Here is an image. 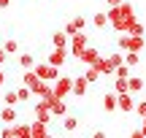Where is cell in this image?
I'll list each match as a JSON object with an SVG mask.
<instances>
[{
    "instance_id": "1",
    "label": "cell",
    "mask_w": 146,
    "mask_h": 138,
    "mask_svg": "<svg viewBox=\"0 0 146 138\" xmlns=\"http://www.w3.org/2000/svg\"><path fill=\"white\" fill-rule=\"evenodd\" d=\"M106 14H108V25L114 27V30H119V33H127L130 25L135 22V8H133L130 3L114 5V8H108Z\"/></svg>"
},
{
    "instance_id": "2",
    "label": "cell",
    "mask_w": 146,
    "mask_h": 138,
    "mask_svg": "<svg viewBox=\"0 0 146 138\" xmlns=\"http://www.w3.org/2000/svg\"><path fill=\"white\" fill-rule=\"evenodd\" d=\"M33 70H35V76L38 79H43V81H49V84H52V81H57L60 76V68H54V65H49V62H35L33 65Z\"/></svg>"
},
{
    "instance_id": "3",
    "label": "cell",
    "mask_w": 146,
    "mask_h": 138,
    "mask_svg": "<svg viewBox=\"0 0 146 138\" xmlns=\"http://www.w3.org/2000/svg\"><path fill=\"white\" fill-rule=\"evenodd\" d=\"M89 46V38H87V33H76V35H70V43H68V49H70V57H78V54L84 52V49Z\"/></svg>"
},
{
    "instance_id": "4",
    "label": "cell",
    "mask_w": 146,
    "mask_h": 138,
    "mask_svg": "<svg viewBox=\"0 0 146 138\" xmlns=\"http://www.w3.org/2000/svg\"><path fill=\"white\" fill-rule=\"evenodd\" d=\"M52 90H54L57 98H68L70 90H73V79H70V76H60L57 81H52Z\"/></svg>"
},
{
    "instance_id": "5",
    "label": "cell",
    "mask_w": 146,
    "mask_h": 138,
    "mask_svg": "<svg viewBox=\"0 0 146 138\" xmlns=\"http://www.w3.org/2000/svg\"><path fill=\"white\" fill-rule=\"evenodd\" d=\"M68 57H70V49H54V46H52V52H49V60H46V62L54 65V68H62V65L68 62Z\"/></svg>"
},
{
    "instance_id": "6",
    "label": "cell",
    "mask_w": 146,
    "mask_h": 138,
    "mask_svg": "<svg viewBox=\"0 0 146 138\" xmlns=\"http://www.w3.org/2000/svg\"><path fill=\"white\" fill-rule=\"evenodd\" d=\"M116 108H119L122 114H133V111H135V100H133V92L116 95Z\"/></svg>"
},
{
    "instance_id": "7",
    "label": "cell",
    "mask_w": 146,
    "mask_h": 138,
    "mask_svg": "<svg viewBox=\"0 0 146 138\" xmlns=\"http://www.w3.org/2000/svg\"><path fill=\"white\" fill-rule=\"evenodd\" d=\"M33 111H35V119H38V122H43V125L52 122V108H49L46 103L41 100V98H38V103L33 106Z\"/></svg>"
},
{
    "instance_id": "8",
    "label": "cell",
    "mask_w": 146,
    "mask_h": 138,
    "mask_svg": "<svg viewBox=\"0 0 146 138\" xmlns=\"http://www.w3.org/2000/svg\"><path fill=\"white\" fill-rule=\"evenodd\" d=\"M84 27H87V19H84V16H73L62 30H65V35H76V33H81Z\"/></svg>"
},
{
    "instance_id": "9",
    "label": "cell",
    "mask_w": 146,
    "mask_h": 138,
    "mask_svg": "<svg viewBox=\"0 0 146 138\" xmlns=\"http://www.w3.org/2000/svg\"><path fill=\"white\" fill-rule=\"evenodd\" d=\"M87 90H89V81L84 79V73H81V76H76V79H73V90H70V95L84 98V95H87Z\"/></svg>"
},
{
    "instance_id": "10",
    "label": "cell",
    "mask_w": 146,
    "mask_h": 138,
    "mask_svg": "<svg viewBox=\"0 0 146 138\" xmlns=\"http://www.w3.org/2000/svg\"><path fill=\"white\" fill-rule=\"evenodd\" d=\"M16 119H19V114H16L14 106H3V108H0V122H3V125H14Z\"/></svg>"
},
{
    "instance_id": "11",
    "label": "cell",
    "mask_w": 146,
    "mask_h": 138,
    "mask_svg": "<svg viewBox=\"0 0 146 138\" xmlns=\"http://www.w3.org/2000/svg\"><path fill=\"white\" fill-rule=\"evenodd\" d=\"M98 57H100V52H98V49H92V46H87V49H84V52L78 54L76 60H81L84 65H95V60H98Z\"/></svg>"
},
{
    "instance_id": "12",
    "label": "cell",
    "mask_w": 146,
    "mask_h": 138,
    "mask_svg": "<svg viewBox=\"0 0 146 138\" xmlns=\"http://www.w3.org/2000/svg\"><path fill=\"white\" fill-rule=\"evenodd\" d=\"M30 127H33V138H54L52 133H49V125L38 122V119H35V122L30 125Z\"/></svg>"
},
{
    "instance_id": "13",
    "label": "cell",
    "mask_w": 146,
    "mask_h": 138,
    "mask_svg": "<svg viewBox=\"0 0 146 138\" xmlns=\"http://www.w3.org/2000/svg\"><path fill=\"white\" fill-rule=\"evenodd\" d=\"M95 68L100 70V76H111V73H114V65H111L108 57H98V60H95Z\"/></svg>"
},
{
    "instance_id": "14",
    "label": "cell",
    "mask_w": 146,
    "mask_h": 138,
    "mask_svg": "<svg viewBox=\"0 0 146 138\" xmlns=\"http://www.w3.org/2000/svg\"><path fill=\"white\" fill-rule=\"evenodd\" d=\"M103 111H106V114H114V111H116V92H114V90L103 95Z\"/></svg>"
},
{
    "instance_id": "15",
    "label": "cell",
    "mask_w": 146,
    "mask_h": 138,
    "mask_svg": "<svg viewBox=\"0 0 146 138\" xmlns=\"http://www.w3.org/2000/svg\"><path fill=\"white\" fill-rule=\"evenodd\" d=\"M68 43H70V35H65V30H60V33L52 35V46L54 49H68Z\"/></svg>"
},
{
    "instance_id": "16",
    "label": "cell",
    "mask_w": 146,
    "mask_h": 138,
    "mask_svg": "<svg viewBox=\"0 0 146 138\" xmlns=\"http://www.w3.org/2000/svg\"><path fill=\"white\" fill-rule=\"evenodd\" d=\"M16 62H19L22 70H33V65H35V57H33L30 52H22L19 57H16Z\"/></svg>"
},
{
    "instance_id": "17",
    "label": "cell",
    "mask_w": 146,
    "mask_h": 138,
    "mask_svg": "<svg viewBox=\"0 0 146 138\" xmlns=\"http://www.w3.org/2000/svg\"><path fill=\"white\" fill-rule=\"evenodd\" d=\"M62 130H65V133H73V130H78V117H70V114H65V117H62Z\"/></svg>"
},
{
    "instance_id": "18",
    "label": "cell",
    "mask_w": 146,
    "mask_h": 138,
    "mask_svg": "<svg viewBox=\"0 0 146 138\" xmlns=\"http://www.w3.org/2000/svg\"><path fill=\"white\" fill-rule=\"evenodd\" d=\"M84 79H87L89 84H98V81H100V70L95 68V65H87V70H84Z\"/></svg>"
},
{
    "instance_id": "19",
    "label": "cell",
    "mask_w": 146,
    "mask_h": 138,
    "mask_svg": "<svg viewBox=\"0 0 146 138\" xmlns=\"http://www.w3.org/2000/svg\"><path fill=\"white\" fill-rule=\"evenodd\" d=\"M114 76H116V79H130V76H133V68L122 62V65H116V68H114Z\"/></svg>"
},
{
    "instance_id": "20",
    "label": "cell",
    "mask_w": 146,
    "mask_h": 138,
    "mask_svg": "<svg viewBox=\"0 0 146 138\" xmlns=\"http://www.w3.org/2000/svg\"><path fill=\"white\" fill-rule=\"evenodd\" d=\"M3 49H5V54H19V41L16 38H8V41H3Z\"/></svg>"
},
{
    "instance_id": "21",
    "label": "cell",
    "mask_w": 146,
    "mask_h": 138,
    "mask_svg": "<svg viewBox=\"0 0 146 138\" xmlns=\"http://www.w3.org/2000/svg\"><path fill=\"white\" fill-rule=\"evenodd\" d=\"M127 90L135 95V92H141V90H143V81L138 79V76H130V79H127Z\"/></svg>"
},
{
    "instance_id": "22",
    "label": "cell",
    "mask_w": 146,
    "mask_h": 138,
    "mask_svg": "<svg viewBox=\"0 0 146 138\" xmlns=\"http://www.w3.org/2000/svg\"><path fill=\"white\" fill-rule=\"evenodd\" d=\"M92 25L98 27V30H106V27H108V14H95L92 16Z\"/></svg>"
},
{
    "instance_id": "23",
    "label": "cell",
    "mask_w": 146,
    "mask_h": 138,
    "mask_svg": "<svg viewBox=\"0 0 146 138\" xmlns=\"http://www.w3.org/2000/svg\"><path fill=\"white\" fill-rule=\"evenodd\" d=\"M16 138H33V127L30 125H16Z\"/></svg>"
},
{
    "instance_id": "24",
    "label": "cell",
    "mask_w": 146,
    "mask_h": 138,
    "mask_svg": "<svg viewBox=\"0 0 146 138\" xmlns=\"http://www.w3.org/2000/svg\"><path fill=\"white\" fill-rule=\"evenodd\" d=\"M3 100H5V106H16V103H19V95H16V90H5Z\"/></svg>"
},
{
    "instance_id": "25",
    "label": "cell",
    "mask_w": 146,
    "mask_h": 138,
    "mask_svg": "<svg viewBox=\"0 0 146 138\" xmlns=\"http://www.w3.org/2000/svg\"><path fill=\"white\" fill-rule=\"evenodd\" d=\"M143 38H135V35H130V49H127V52H138L141 54V49H143Z\"/></svg>"
},
{
    "instance_id": "26",
    "label": "cell",
    "mask_w": 146,
    "mask_h": 138,
    "mask_svg": "<svg viewBox=\"0 0 146 138\" xmlns=\"http://www.w3.org/2000/svg\"><path fill=\"white\" fill-rule=\"evenodd\" d=\"M143 25H141V22H133V25H130V30H127V35H135V38H143Z\"/></svg>"
},
{
    "instance_id": "27",
    "label": "cell",
    "mask_w": 146,
    "mask_h": 138,
    "mask_svg": "<svg viewBox=\"0 0 146 138\" xmlns=\"http://www.w3.org/2000/svg\"><path fill=\"white\" fill-rule=\"evenodd\" d=\"M0 138H16V125H3L0 127Z\"/></svg>"
},
{
    "instance_id": "28",
    "label": "cell",
    "mask_w": 146,
    "mask_h": 138,
    "mask_svg": "<svg viewBox=\"0 0 146 138\" xmlns=\"http://www.w3.org/2000/svg\"><path fill=\"white\" fill-rule=\"evenodd\" d=\"M116 49H119V52H127V49H130V35H127V33H122V38H116Z\"/></svg>"
},
{
    "instance_id": "29",
    "label": "cell",
    "mask_w": 146,
    "mask_h": 138,
    "mask_svg": "<svg viewBox=\"0 0 146 138\" xmlns=\"http://www.w3.org/2000/svg\"><path fill=\"white\" fill-rule=\"evenodd\" d=\"M16 95H19V103H27V100H30V95H33V92H30V87H27V84H22L19 90H16Z\"/></svg>"
},
{
    "instance_id": "30",
    "label": "cell",
    "mask_w": 146,
    "mask_h": 138,
    "mask_svg": "<svg viewBox=\"0 0 146 138\" xmlns=\"http://www.w3.org/2000/svg\"><path fill=\"white\" fill-rule=\"evenodd\" d=\"M114 92H116V95L130 92V90H127V79H116V81H114Z\"/></svg>"
},
{
    "instance_id": "31",
    "label": "cell",
    "mask_w": 146,
    "mask_h": 138,
    "mask_svg": "<svg viewBox=\"0 0 146 138\" xmlns=\"http://www.w3.org/2000/svg\"><path fill=\"white\" fill-rule=\"evenodd\" d=\"M108 60H111V65L116 68V65H122V62H125V52H119V49H116L114 54H108Z\"/></svg>"
},
{
    "instance_id": "32",
    "label": "cell",
    "mask_w": 146,
    "mask_h": 138,
    "mask_svg": "<svg viewBox=\"0 0 146 138\" xmlns=\"http://www.w3.org/2000/svg\"><path fill=\"white\" fill-rule=\"evenodd\" d=\"M125 65L135 68V65H138V52H125Z\"/></svg>"
},
{
    "instance_id": "33",
    "label": "cell",
    "mask_w": 146,
    "mask_h": 138,
    "mask_svg": "<svg viewBox=\"0 0 146 138\" xmlns=\"http://www.w3.org/2000/svg\"><path fill=\"white\" fill-rule=\"evenodd\" d=\"M133 114H138V117H146V100H141V103H135V111H133Z\"/></svg>"
},
{
    "instance_id": "34",
    "label": "cell",
    "mask_w": 146,
    "mask_h": 138,
    "mask_svg": "<svg viewBox=\"0 0 146 138\" xmlns=\"http://www.w3.org/2000/svg\"><path fill=\"white\" fill-rule=\"evenodd\" d=\"M125 3V0H106V5H108V8H114V5H122Z\"/></svg>"
},
{
    "instance_id": "35",
    "label": "cell",
    "mask_w": 146,
    "mask_h": 138,
    "mask_svg": "<svg viewBox=\"0 0 146 138\" xmlns=\"http://www.w3.org/2000/svg\"><path fill=\"white\" fill-rule=\"evenodd\" d=\"M5 60H8V54H5V49L0 46V65H5Z\"/></svg>"
},
{
    "instance_id": "36",
    "label": "cell",
    "mask_w": 146,
    "mask_h": 138,
    "mask_svg": "<svg viewBox=\"0 0 146 138\" xmlns=\"http://www.w3.org/2000/svg\"><path fill=\"white\" fill-rule=\"evenodd\" d=\"M92 138H108V135H106L103 130H92Z\"/></svg>"
},
{
    "instance_id": "37",
    "label": "cell",
    "mask_w": 146,
    "mask_h": 138,
    "mask_svg": "<svg viewBox=\"0 0 146 138\" xmlns=\"http://www.w3.org/2000/svg\"><path fill=\"white\" fill-rule=\"evenodd\" d=\"M5 81H8V79H5V70H3V65H0V87H3Z\"/></svg>"
},
{
    "instance_id": "38",
    "label": "cell",
    "mask_w": 146,
    "mask_h": 138,
    "mask_svg": "<svg viewBox=\"0 0 146 138\" xmlns=\"http://www.w3.org/2000/svg\"><path fill=\"white\" fill-rule=\"evenodd\" d=\"M130 138H146V135L141 133V130H133V133H130Z\"/></svg>"
},
{
    "instance_id": "39",
    "label": "cell",
    "mask_w": 146,
    "mask_h": 138,
    "mask_svg": "<svg viewBox=\"0 0 146 138\" xmlns=\"http://www.w3.org/2000/svg\"><path fill=\"white\" fill-rule=\"evenodd\" d=\"M11 5V0H0V8H8Z\"/></svg>"
},
{
    "instance_id": "40",
    "label": "cell",
    "mask_w": 146,
    "mask_h": 138,
    "mask_svg": "<svg viewBox=\"0 0 146 138\" xmlns=\"http://www.w3.org/2000/svg\"><path fill=\"white\" fill-rule=\"evenodd\" d=\"M141 133L146 135V117H143V122H141Z\"/></svg>"
},
{
    "instance_id": "41",
    "label": "cell",
    "mask_w": 146,
    "mask_h": 138,
    "mask_svg": "<svg viewBox=\"0 0 146 138\" xmlns=\"http://www.w3.org/2000/svg\"><path fill=\"white\" fill-rule=\"evenodd\" d=\"M0 127H3V122H0Z\"/></svg>"
}]
</instances>
